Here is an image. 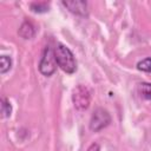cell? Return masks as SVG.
Masks as SVG:
<instances>
[{
  "instance_id": "7c38bea8",
  "label": "cell",
  "mask_w": 151,
  "mask_h": 151,
  "mask_svg": "<svg viewBox=\"0 0 151 151\" xmlns=\"http://www.w3.org/2000/svg\"><path fill=\"white\" fill-rule=\"evenodd\" d=\"M87 151H100V146H99L98 143H92V144L88 146Z\"/></svg>"
},
{
  "instance_id": "8992f818",
  "label": "cell",
  "mask_w": 151,
  "mask_h": 151,
  "mask_svg": "<svg viewBox=\"0 0 151 151\" xmlns=\"http://www.w3.org/2000/svg\"><path fill=\"white\" fill-rule=\"evenodd\" d=\"M19 35L22 38V39H32L34 38L35 33H37V29H35V26L33 25V22H31L29 20H25L20 27H19V31H18Z\"/></svg>"
},
{
  "instance_id": "3957f363",
  "label": "cell",
  "mask_w": 151,
  "mask_h": 151,
  "mask_svg": "<svg viewBox=\"0 0 151 151\" xmlns=\"http://www.w3.org/2000/svg\"><path fill=\"white\" fill-rule=\"evenodd\" d=\"M111 120H112V118L107 110H105L103 107H97L91 116L88 127L93 132H99L103 129H105L106 126H109Z\"/></svg>"
},
{
  "instance_id": "30bf717a",
  "label": "cell",
  "mask_w": 151,
  "mask_h": 151,
  "mask_svg": "<svg viewBox=\"0 0 151 151\" xmlns=\"http://www.w3.org/2000/svg\"><path fill=\"white\" fill-rule=\"evenodd\" d=\"M12 114V105L6 97L1 98V116L2 118H8Z\"/></svg>"
},
{
  "instance_id": "5b68a950",
  "label": "cell",
  "mask_w": 151,
  "mask_h": 151,
  "mask_svg": "<svg viewBox=\"0 0 151 151\" xmlns=\"http://www.w3.org/2000/svg\"><path fill=\"white\" fill-rule=\"evenodd\" d=\"M71 13L79 15V17H87V2L84 0H72V1H63L61 2Z\"/></svg>"
},
{
  "instance_id": "ba28073f",
  "label": "cell",
  "mask_w": 151,
  "mask_h": 151,
  "mask_svg": "<svg viewBox=\"0 0 151 151\" xmlns=\"http://www.w3.org/2000/svg\"><path fill=\"white\" fill-rule=\"evenodd\" d=\"M29 8L32 12L34 13H46L50 11V4L47 2H38V1H34V2H31L29 4Z\"/></svg>"
},
{
  "instance_id": "8fae6325",
  "label": "cell",
  "mask_w": 151,
  "mask_h": 151,
  "mask_svg": "<svg viewBox=\"0 0 151 151\" xmlns=\"http://www.w3.org/2000/svg\"><path fill=\"white\" fill-rule=\"evenodd\" d=\"M137 70L142 72L151 73V58H145L137 63Z\"/></svg>"
},
{
  "instance_id": "277c9868",
  "label": "cell",
  "mask_w": 151,
  "mask_h": 151,
  "mask_svg": "<svg viewBox=\"0 0 151 151\" xmlns=\"http://www.w3.org/2000/svg\"><path fill=\"white\" fill-rule=\"evenodd\" d=\"M72 101L77 110L84 111L88 107L91 101V92L90 90L84 85H78L73 88L72 92Z\"/></svg>"
},
{
  "instance_id": "52a82bcc",
  "label": "cell",
  "mask_w": 151,
  "mask_h": 151,
  "mask_svg": "<svg viewBox=\"0 0 151 151\" xmlns=\"http://www.w3.org/2000/svg\"><path fill=\"white\" fill-rule=\"evenodd\" d=\"M137 92L142 98L151 100V83H139L137 86Z\"/></svg>"
},
{
  "instance_id": "7a4b0ae2",
  "label": "cell",
  "mask_w": 151,
  "mask_h": 151,
  "mask_svg": "<svg viewBox=\"0 0 151 151\" xmlns=\"http://www.w3.org/2000/svg\"><path fill=\"white\" fill-rule=\"evenodd\" d=\"M57 66L58 65L54 55V50L51 47V45L45 46L39 63V72L45 77H51L55 73Z\"/></svg>"
},
{
  "instance_id": "6da1fadb",
  "label": "cell",
  "mask_w": 151,
  "mask_h": 151,
  "mask_svg": "<svg viewBox=\"0 0 151 151\" xmlns=\"http://www.w3.org/2000/svg\"><path fill=\"white\" fill-rule=\"evenodd\" d=\"M54 55H55L57 65L65 73L72 74L77 71V61H76L74 54L67 46L63 44H57L54 48Z\"/></svg>"
},
{
  "instance_id": "9c48e42d",
  "label": "cell",
  "mask_w": 151,
  "mask_h": 151,
  "mask_svg": "<svg viewBox=\"0 0 151 151\" xmlns=\"http://www.w3.org/2000/svg\"><path fill=\"white\" fill-rule=\"evenodd\" d=\"M12 65H13V61H12L11 57H8V55L0 57V73L1 74L7 73L12 68Z\"/></svg>"
}]
</instances>
